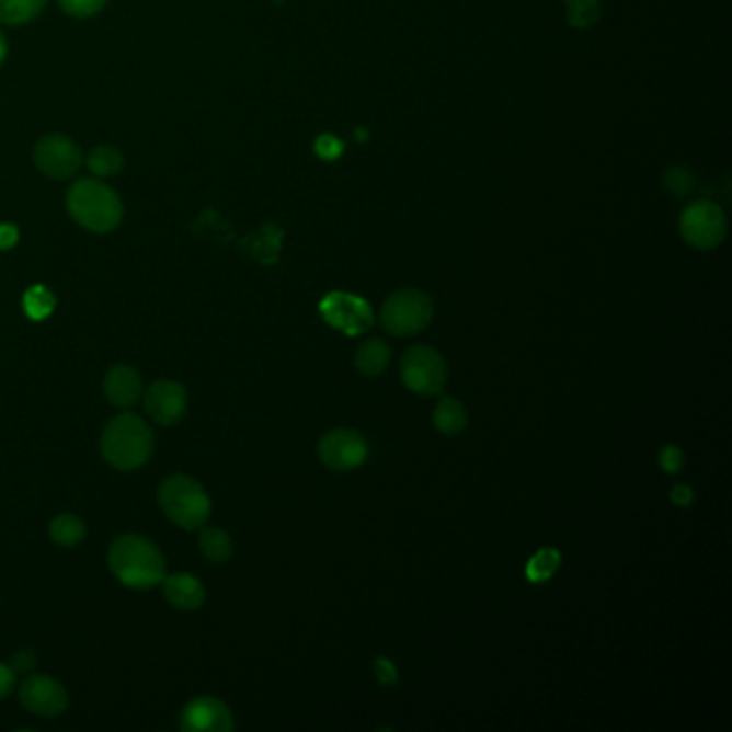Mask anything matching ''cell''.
<instances>
[{"label": "cell", "mask_w": 732, "mask_h": 732, "mask_svg": "<svg viewBox=\"0 0 732 732\" xmlns=\"http://www.w3.org/2000/svg\"><path fill=\"white\" fill-rule=\"evenodd\" d=\"M107 565L116 580L129 588H153L165 577L161 550L142 535H123L114 539L107 552Z\"/></svg>", "instance_id": "obj_1"}, {"label": "cell", "mask_w": 732, "mask_h": 732, "mask_svg": "<svg viewBox=\"0 0 732 732\" xmlns=\"http://www.w3.org/2000/svg\"><path fill=\"white\" fill-rule=\"evenodd\" d=\"M156 449L151 427L131 413H123L105 425L102 434V456L118 471H134L149 462Z\"/></svg>", "instance_id": "obj_2"}, {"label": "cell", "mask_w": 732, "mask_h": 732, "mask_svg": "<svg viewBox=\"0 0 732 732\" xmlns=\"http://www.w3.org/2000/svg\"><path fill=\"white\" fill-rule=\"evenodd\" d=\"M69 215L95 235L112 232L123 219V203L112 187L98 179H80L67 192Z\"/></svg>", "instance_id": "obj_3"}, {"label": "cell", "mask_w": 732, "mask_h": 732, "mask_svg": "<svg viewBox=\"0 0 732 732\" xmlns=\"http://www.w3.org/2000/svg\"><path fill=\"white\" fill-rule=\"evenodd\" d=\"M158 501L161 512L185 530L203 528L209 521V494L187 474L168 477L159 488Z\"/></svg>", "instance_id": "obj_4"}, {"label": "cell", "mask_w": 732, "mask_h": 732, "mask_svg": "<svg viewBox=\"0 0 732 732\" xmlns=\"http://www.w3.org/2000/svg\"><path fill=\"white\" fill-rule=\"evenodd\" d=\"M432 318V299L418 288H402L393 293L380 308V327L396 338L415 335L430 327Z\"/></svg>", "instance_id": "obj_5"}, {"label": "cell", "mask_w": 732, "mask_h": 732, "mask_svg": "<svg viewBox=\"0 0 732 732\" xmlns=\"http://www.w3.org/2000/svg\"><path fill=\"white\" fill-rule=\"evenodd\" d=\"M400 378L409 391L421 398H432L445 389L447 364L432 346H411L400 362Z\"/></svg>", "instance_id": "obj_6"}, {"label": "cell", "mask_w": 732, "mask_h": 732, "mask_svg": "<svg viewBox=\"0 0 732 732\" xmlns=\"http://www.w3.org/2000/svg\"><path fill=\"white\" fill-rule=\"evenodd\" d=\"M679 230L694 250H716L727 237V217L716 203L698 201L680 213Z\"/></svg>", "instance_id": "obj_7"}, {"label": "cell", "mask_w": 732, "mask_h": 732, "mask_svg": "<svg viewBox=\"0 0 732 732\" xmlns=\"http://www.w3.org/2000/svg\"><path fill=\"white\" fill-rule=\"evenodd\" d=\"M369 454L366 436L351 427L327 432L318 443L320 462L335 472H348L364 467Z\"/></svg>", "instance_id": "obj_8"}, {"label": "cell", "mask_w": 732, "mask_h": 732, "mask_svg": "<svg viewBox=\"0 0 732 732\" xmlns=\"http://www.w3.org/2000/svg\"><path fill=\"white\" fill-rule=\"evenodd\" d=\"M320 314L333 329L346 335H362L374 322V312L366 299L348 293H331L320 301Z\"/></svg>", "instance_id": "obj_9"}, {"label": "cell", "mask_w": 732, "mask_h": 732, "mask_svg": "<svg viewBox=\"0 0 732 732\" xmlns=\"http://www.w3.org/2000/svg\"><path fill=\"white\" fill-rule=\"evenodd\" d=\"M20 702L26 711L35 716L56 718L67 709L69 696H67V689L53 677L33 675L22 680L20 685Z\"/></svg>", "instance_id": "obj_10"}, {"label": "cell", "mask_w": 732, "mask_h": 732, "mask_svg": "<svg viewBox=\"0 0 732 732\" xmlns=\"http://www.w3.org/2000/svg\"><path fill=\"white\" fill-rule=\"evenodd\" d=\"M35 165L50 179H69L82 165V153L67 136H46L35 149Z\"/></svg>", "instance_id": "obj_11"}, {"label": "cell", "mask_w": 732, "mask_h": 732, "mask_svg": "<svg viewBox=\"0 0 732 732\" xmlns=\"http://www.w3.org/2000/svg\"><path fill=\"white\" fill-rule=\"evenodd\" d=\"M235 720L226 702L213 696H198L190 700L181 713V731L230 732Z\"/></svg>", "instance_id": "obj_12"}, {"label": "cell", "mask_w": 732, "mask_h": 732, "mask_svg": "<svg viewBox=\"0 0 732 732\" xmlns=\"http://www.w3.org/2000/svg\"><path fill=\"white\" fill-rule=\"evenodd\" d=\"M145 409L159 425H174L187 411V391L176 380H158L145 393Z\"/></svg>", "instance_id": "obj_13"}, {"label": "cell", "mask_w": 732, "mask_h": 732, "mask_svg": "<svg viewBox=\"0 0 732 732\" xmlns=\"http://www.w3.org/2000/svg\"><path fill=\"white\" fill-rule=\"evenodd\" d=\"M104 393L112 407L131 409L145 393L142 378L131 366H114L105 374Z\"/></svg>", "instance_id": "obj_14"}, {"label": "cell", "mask_w": 732, "mask_h": 732, "mask_svg": "<svg viewBox=\"0 0 732 732\" xmlns=\"http://www.w3.org/2000/svg\"><path fill=\"white\" fill-rule=\"evenodd\" d=\"M163 595L176 610H198L207 599L205 584L192 574L165 575Z\"/></svg>", "instance_id": "obj_15"}, {"label": "cell", "mask_w": 732, "mask_h": 732, "mask_svg": "<svg viewBox=\"0 0 732 732\" xmlns=\"http://www.w3.org/2000/svg\"><path fill=\"white\" fill-rule=\"evenodd\" d=\"M434 427L447 436H456L462 434L469 425V413L465 409V404L456 398H441V402L434 409Z\"/></svg>", "instance_id": "obj_16"}, {"label": "cell", "mask_w": 732, "mask_h": 732, "mask_svg": "<svg viewBox=\"0 0 732 732\" xmlns=\"http://www.w3.org/2000/svg\"><path fill=\"white\" fill-rule=\"evenodd\" d=\"M389 362H391V348L380 338L366 340L355 355V366L364 376H380L389 366Z\"/></svg>", "instance_id": "obj_17"}, {"label": "cell", "mask_w": 732, "mask_h": 732, "mask_svg": "<svg viewBox=\"0 0 732 732\" xmlns=\"http://www.w3.org/2000/svg\"><path fill=\"white\" fill-rule=\"evenodd\" d=\"M198 544H201L203 554L209 559L210 563H226L235 550L230 535L217 526H203Z\"/></svg>", "instance_id": "obj_18"}, {"label": "cell", "mask_w": 732, "mask_h": 732, "mask_svg": "<svg viewBox=\"0 0 732 732\" xmlns=\"http://www.w3.org/2000/svg\"><path fill=\"white\" fill-rule=\"evenodd\" d=\"M50 539L62 548H76L87 537V526L73 514H60L50 523Z\"/></svg>", "instance_id": "obj_19"}, {"label": "cell", "mask_w": 732, "mask_h": 732, "mask_svg": "<svg viewBox=\"0 0 732 732\" xmlns=\"http://www.w3.org/2000/svg\"><path fill=\"white\" fill-rule=\"evenodd\" d=\"M44 7L46 0H0V22L9 26L26 24L35 20Z\"/></svg>", "instance_id": "obj_20"}, {"label": "cell", "mask_w": 732, "mask_h": 732, "mask_svg": "<svg viewBox=\"0 0 732 732\" xmlns=\"http://www.w3.org/2000/svg\"><path fill=\"white\" fill-rule=\"evenodd\" d=\"M54 308H56V299L53 293L42 284L33 286L24 295V310L33 320H44L46 316L53 314Z\"/></svg>", "instance_id": "obj_21"}, {"label": "cell", "mask_w": 732, "mask_h": 732, "mask_svg": "<svg viewBox=\"0 0 732 732\" xmlns=\"http://www.w3.org/2000/svg\"><path fill=\"white\" fill-rule=\"evenodd\" d=\"M568 20L575 28H586L595 24L602 15L599 0H565Z\"/></svg>", "instance_id": "obj_22"}, {"label": "cell", "mask_w": 732, "mask_h": 732, "mask_svg": "<svg viewBox=\"0 0 732 732\" xmlns=\"http://www.w3.org/2000/svg\"><path fill=\"white\" fill-rule=\"evenodd\" d=\"M87 163L95 176H114L123 168V156L112 147H98Z\"/></svg>", "instance_id": "obj_23"}, {"label": "cell", "mask_w": 732, "mask_h": 732, "mask_svg": "<svg viewBox=\"0 0 732 732\" xmlns=\"http://www.w3.org/2000/svg\"><path fill=\"white\" fill-rule=\"evenodd\" d=\"M559 565H561V557H559L557 550H539L530 559V563L526 568V575H528L530 582H546V580H550V575L559 570Z\"/></svg>", "instance_id": "obj_24"}, {"label": "cell", "mask_w": 732, "mask_h": 732, "mask_svg": "<svg viewBox=\"0 0 732 732\" xmlns=\"http://www.w3.org/2000/svg\"><path fill=\"white\" fill-rule=\"evenodd\" d=\"M58 4L71 18H93L104 9L105 0H58Z\"/></svg>", "instance_id": "obj_25"}, {"label": "cell", "mask_w": 732, "mask_h": 732, "mask_svg": "<svg viewBox=\"0 0 732 732\" xmlns=\"http://www.w3.org/2000/svg\"><path fill=\"white\" fill-rule=\"evenodd\" d=\"M314 149L318 158L333 161L344 153V142L331 134H322L316 138Z\"/></svg>", "instance_id": "obj_26"}, {"label": "cell", "mask_w": 732, "mask_h": 732, "mask_svg": "<svg viewBox=\"0 0 732 732\" xmlns=\"http://www.w3.org/2000/svg\"><path fill=\"white\" fill-rule=\"evenodd\" d=\"M666 185L675 192V194H679V196H685L689 190H691V185H694V179L685 172V170H680V168H675V170H671L668 174H666Z\"/></svg>", "instance_id": "obj_27"}, {"label": "cell", "mask_w": 732, "mask_h": 732, "mask_svg": "<svg viewBox=\"0 0 732 732\" xmlns=\"http://www.w3.org/2000/svg\"><path fill=\"white\" fill-rule=\"evenodd\" d=\"M660 467L664 471L671 472V474L679 471L680 467H683V451H680L679 447H675V445L664 447L660 451Z\"/></svg>", "instance_id": "obj_28"}, {"label": "cell", "mask_w": 732, "mask_h": 732, "mask_svg": "<svg viewBox=\"0 0 732 732\" xmlns=\"http://www.w3.org/2000/svg\"><path fill=\"white\" fill-rule=\"evenodd\" d=\"M374 671H376V677L382 683V685H393L398 680V673H396V666L393 662L385 660V657H378L374 662Z\"/></svg>", "instance_id": "obj_29"}, {"label": "cell", "mask_w": 732, "mask_h": 732, "mask_svg": "<svg viewBox=\"0 0 732 732\" xmlns=\"http://www.w3.org/2000/svg\"><path fill=\"white\" fill-rule=\"evenodd\" d=\"M15 689V671L0 662V700H4Z\"/></svg>", "instance_id": "obj_30"}, {"label": "cell", "mask_w": 732, "mask_h": 732, "mask_svg": "<svg viewBox=\"0 0 732 732\" xmlns=\"http://www.w3.org/2000/svg\"><path fill=\"white\" fill-rule=\"evenodd\" d=\"M20 239V232L13 224H0V250H11Z\"/></svg>", "instance_id": "obj_31"}, {"label": "cell", "mask_w": 732, "mask_h": 732, "mask_svg": "<svg viewBox=\"0 0 732 732\" xmlns=\"http://www.w3.org/2000/svg\"><path fill=\"white\" fill-rule=\"evenodd\" d=\"M673 503L679 505V507H687L691 501H694V492L689 485H675L673 488V494H671Z\"/></svg>", "instance_id": "obj_32"}, {"label": "cell", "mask_w": 732, "mask_h": 732, "mask_svg": "<svg viewBox=\"0 0 732 732\" xmlns=\"http://www.w3.org/2000/svg\"><path fill=\"white\" fill-rule=\"evenodd\" d=\"M33 662H35V655H33V651H22V653H18L15 657H13V671L18 673H24V671H28V668H33Z\"/></svg>", "instance_id": "obj_33"}, {"label": "cell", "mask_w": 732, "mask_h": 732, "mask_svg": "<svg viewBox=\"0 0 732 732\" xmlns=\"http://www.w3.org/2000/svg\"><path fill=\"white\" fill-rule=\"evenodd\" d=\"M4 56H7V42H4V37H2V33H0V65H2V60H4Z\"/></svg>", "instance_id": "obj_34"}]
</instances>
